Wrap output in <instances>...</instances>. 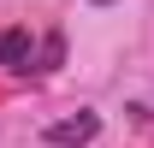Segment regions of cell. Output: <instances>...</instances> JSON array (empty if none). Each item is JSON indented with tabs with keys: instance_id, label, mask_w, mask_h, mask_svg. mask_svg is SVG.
<instances>
[{
	"instance_id": "obj_4",
	"label": "cell",
	"mask_w": 154,
	"mask_h": 148,
	"mask_svg": "<svg viewBox=\"0 0 154 148\" xmlns=\"http://www.w3.org/2000/svg\"><path fill=\"white\" fill-rule=\"evenodd\" d=\"M95 6H107V0H95Z\"/></svg>"
},
{
	"instance_id": "obj_2",
	"label": "cell",
	"mask_w": 154,
	"mask_h": 148,
	"mask_svg": "<svg viewBox=\"0 0 154 148\" xmlns=\"http://www.w3.org/2000/svg\"><path fill=\"white\" fill-rule=\"evenodd\" d=\"M0 65H6V71H30V65H36L30 30H0Z\"/></svg>"
},
{
	"instance_id": "obj_1",
	"label": "cell",
	"mask_w": 154,
	"mask_h": 148,
	"mask_svg": "<svg viewBox=\"0 0 154 148\" xmlns=\"http://www.w3.org/2000/svg\"><path fill=\"white\" fill-rule=\"evenodd\" d=\"M95 136H101L95 113H71V119H54V125H48V142L54 148H89Z\"/></svg>"
},
{
	"instance_id": "obj_3",
	"label": "cell",
	"mask_w": 154,
	"mask_h": 148,
	"mask_svg": "<svg viewBox=\"0 0 154 148\" xmlns=\"http://www.w3.org/2000/svg\"><path fill=\"white\" fill-rule=\"evenodd\" d=\"M59 59H65V36H42V48H36V71H59Z\"/></svg>"
}]
</instances>
